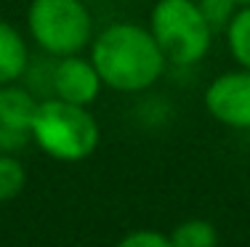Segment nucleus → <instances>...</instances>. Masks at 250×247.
I'll use <instances>...</instances> for the list:
<instances>
[{"mask_svg":"<svg viewBox=\"0 0 250 247\" xmlns=\"http://www.w3.org/2000/svg\"><path fill=\"white\" fill-rule=\"evenodd\" d=\"M91 61L99 69L104 88L120 93H139L163 77L168 58L163 56L149 27L120 24L106 27L91 40Z\"/></svg>","mask_w":250,"mask_h":247,"instance_id":"1","label":"nucleus"},{"mask_svg":"<svg viewBox=\"0 0 250 247\" xmlns=\"http://www.w3.org/2000/svg\"><path fill=\"white\" fill-rule=\"evenodd\" d=\"M115 247H173V245H170V234H163L157 228H136V231L125 234Z\"/></svg>","mask_w":250,"mask_h":247,"instance_id":"13","label":"nucleus"},{"mask_svg":"<svg viewBox=\"0 0 250 247\" xmlns=\"http://www.w3.org/2000/svg\"><path fill=\"white\" fill-rule=\"evenodd\" d=\"M202 16H205V21L210 24L213 35L226 29V24L231 21V16H234V11L240 8V5L234 3V0H197Z\"/></svg>","mask_w":250,"mask_h":247,"instance_id":"12","label":"nucleus"},{"mask_svg":"<svg viewBox=\"0 0 250 247\" xmlns=\"http://www.w3.org/2000/svg\"><path fill=\"white\" fill-rule=\"evenodd\" d=\"M173 247H218V231L205 218H187L170 231Z\"/></svg>","mask_w":250,"mask_h":247,"instance_id":"10","label":"nucleus"},{"mask_svg":"<svg viewBox=\"0 0 250 247\" xmlns=\"http://www.w3.org/2000/svg\"><path fill=\"white\" fill-rule=\"evenodd\" d=\"M205 109L226 128L250 131V69L218 75L205 88Z\"/></svg>","mask_w":250,"mask_h":247,"instance_id":"5","label":"nucleus"},{"mask_svg":"<svg viewBox=\"0 0 250 247\" xmlns=\"http://www.w3.org/2000/svg\"><path fill=\"white\" fill-rule=\"evenodd\" d=\"M101 88H104V80H101L99 69L93 67L91 56H62L53 67L51 91L62 101L77 104V107H91L99 98Z\"/></svg>","mask_w":250,"mask_h":247,"instance_id":"6","label":"nucleus"},{"mask_svg":"<svg viewBox=\"0 0 250 247\" xmlns=\"http://www.w3.org/2000/svg\"><path fill=\"white\" fill-rule=\"evenodd\" d=\"M29 67V48L11 21L0 19V85L16 82Z\"/></svg>","mask_w":250,"mask_h":247,"instance_id":"7","label":"nucleus"},{"mask_svg":"<svg viewBox=\"0 0 250 247\" xmlns=\"http://www.w3.org/2000/svg\"><path fill=\"white\" fill-rule=\"evenodd\" d=\"M38 104H40L38 98L27 88H19L16 82L0 85V125L29 131L35 112H38Z\"/></svg>","mask_w":250,"mask_h":247,"instance_id":"8","label":"nucleus"},{"mask_svg":"<svg viewBox=\"0 0 250 247\" xmlns=\"http://www.w3.org/2000/svg\"><path fill=\"white\" fill-rule=\"evenodd\" d=\"M27 141H32L29 131H19V128L0 125V152H3V154H16L21 146H27Z\"/></svg>","mask_w":250,"mask_h":247,"instance_id":"14","label":"nucleus"},{"mask_svg":"<svg viewBox=\"0 0 250 247\" xmlns=\"http://www.w3.org/2000/svg\"><path fill=\"white\" fill-rule=\"evenodd\" d=\"M29 136L51 160L83 162L96 152L101 131L88 107H77L53 96L38 104Z\"/></svg>","mask_w":250,"mask_h":247,"instance_id":"2","label":"nucleus"},{"mask_svg":"<svg viewBox=\"0 0 250 247\" xmlns=\"http://www.w3.org/2000/svg\"><path fill=\"white\" fill-rule=\"evenodd\" d=\"M27 29L35 43L56 58L83 54L93 40V19L85 0H32Z\"/></svg>","mask_w":250,"mask_h":247,"instance_id":"4","label":"nucleus"},{"mask_svg":"<svg viewBox=\"0 0 250 247\" xmlns=\"http://www.w3.org/2000/svg\"><path fill=\"white\" fill-rule=\"evenodd\" d=\"M237 5H250V0H234Z\"/></svg>","mask_w":250,"mask_h":247,"instance_id":"15","label":"nucleus"},{"mask_svg":"<svg viewBox=\"0 0 250 247\" xmlns=\"http://www.w3.org/2000/svg\"><path fill=\"white\" fill-rule=\"evenodd\" d=\"M226 45L237 67L250 69V5H240L226 24Z\"/></svg>","mask_w":250,"mask_h":247,"instance_id":"9","label":"nucleus"},{"mask_svg":"<svg viewBox=\"0 0 250 247\" xmlns=\"http://www.w3.org/2000/svg\"><path fill=\"white\" fill-rule=\"evenodd\" d=\"M149 32L168 64L194 67L210 51L213 29L197 0H157L149 14Z\"/></svg>","mask_w":250,"mask_h":247,"instance_id":"3","label":"nucleus"},{"mask_svg":"<svg viewBox=\"0 0 250 247\" xmlns=\"http://www.w3.org/2000/svg\"><path fill=\"white\" fill-rule=\"evenodd\" d=\"M27 186V168L19 157L0 152V202L16 199Z\"/></svg>","mask_w":250,"mask_h":247,"instance_id":"11","label":"nucleus"}]
</instances>
